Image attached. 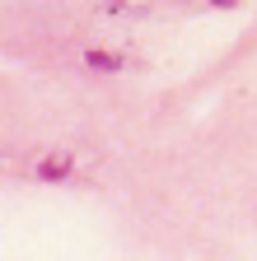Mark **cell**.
<instances>
[{
  "instance_id": "1",
  "label": "cell",
  "mask_w": 257,
  "mask_h": 261,
  "mask_svg": "<svg viewBox=\"0 0 257 261\" xmlns=\"http://www.w3.org/2000/svg\"><path fill=\"white\" fill-rule=\"evenodd\" d=\"M71 168H75V154L61 149V154H52V159L38 163V177H42V182H61V177H71Z\"/></svg>"
},
{
  "instance_id": "2",
  "label": "cell",
  "mask_w": 257,
  "mask_h": 261,
  "mask_svg": "<svg viewBox=\"0 0 257 261\" xmlns=\"http://www.w3.org/2000/svg\"><path fill=\"white\" fill-rule=\"evenodd\" d=\"M84 65H89V70H99V75H117V70H122V56L89 47V51H84Z\"/></svg>"
},
{
  "instance_id": "3",
  "label": "cell",
  "mask_w": 257,
  "mask_h": 261,
  "mask_svg": "<svg viewBox=\"0 0 257 261\" xmlns=\"http://www.w3.org/2000/svg\"><path fill=\"white\" fill-rule=\"evenodd\" d=\"M211 5H215V10H234L239 0H211Z\"/></svg>"
}]
</instances>
